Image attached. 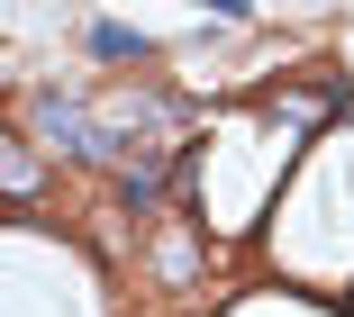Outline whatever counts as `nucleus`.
I'll list each match as a JSON object with an SVG mask.
<instances>
[{"label": "nucleus", "instance_id": "obj_3", "mask_svg": "<svg viewBox=\"0 0 354 317\" xmlns=\"http://www.w3.org/2000/svg\"><path fill=\"white\" fill-rule=\"evenodd\" d=\"M164 182H173V154H146V164H127V173H118L127 209H155V200H164Z\"/></svg>", "mask_w": 354, "mask_h": 317}, {"label": "nucleus", "instance_id": "obj_4", "mask_svg": "<svg viewBox=\"0 0 354 317\" xmlns=\"http://www.w3.org/2000/svg\"><path fill=\"white\" fill-rule=\"evenodd\" d=\"M0 173H10V200H37V145L10 136V145H0Z\"/></svg>", "mask_w": 354, "mask_h": 317}, {"label": "nucleus", "instance_id": "obj_1", "mask_svg": "<svg viewBox=\"0 0 354 317\" xmlns=\"http://www.w3.org/2000/svg\"><path fill=\"white\" fill-rule=\"evenodd\" d=\"M28 118H37L64 154H73V164H118V154H127V136H118V127H100V118L82 109V91H55V82H46V91L28 100Z\"/></svg>", "mask_w": 354, "mask_h": 317}, {"label": "nucleus", "instance_id": "obj_5", "mask_svg": "<svg viewBox=\"0 0 354 317\" xmlns=\"http://www.w3.org/2000/svg\"><path fill=\"white\" fill-rule=\"evenodd\" d=\"M200 10H209V19H245L254 0H200Z\"/></svg>", "mask_w": 354, "mask_h": 317}, {"label": "nucleus", "instance_id": "obj_2", "mask_svg": "<svg viewBox=\"0 0 354 317\" xmlns=\"http://www.w3.org/2000/svg\"><path fill=\"white\" fill-rule=\"evenodd\" d=\"M82 46H91V64H146V55H155V37H146V28H127V19H100Z\"/></svg>", "mask_w": 354, "mask_h": 317}]
</instances>
